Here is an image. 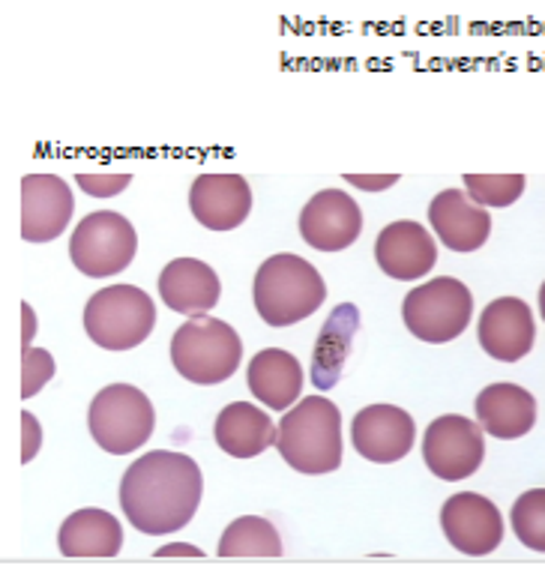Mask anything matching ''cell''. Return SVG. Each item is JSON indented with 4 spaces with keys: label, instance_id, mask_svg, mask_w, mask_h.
I'll use <instances>...</instances> for the list:
<instances>
[{
    "label": "cell",
    "instance_id": "27",
    "mask_svg": "<svg viewBox=\"0 0 545 566\" xmlns=\"http://www.w3.org/2000/svg\"><path fill=\"white\" fill-rule=\"evenodd\" d=\"M54 378V357L45 348H21V396L31 399Z\"/></svg>",
    "mask_w": 545,
    "mask_h": 566
},
{
    "label": "cell",
    "instance_id": "16",
    "mask_svg": "<svg viewBox=\"0 0 545 566\" xmlns=\"http://www.w3.org/2000/svg\"><path fill=\"white\" fill-rule=\"evenodd\" d=\"M192 217L210 231H234L252 213V189L240 175H201L189 189Z\"/></svg>",
    "mask_w": 545,
    "mask_h": 566
},
{
    "label": "cell",
    "instance_id": "26",
    "mask_svg": "<svg viewBox=\"0 0 545 566\" xmlns=\"http://www.w3.org/2000/svg\"><path fill=\"white\" fill-rule=\"evenodd\" d=\"M525 175H464V189L480 207H510L525 192Z\"/></svg>",
    "mask_w": 545,
    "mask_h": 566
},
{
    "label": "cell",
    "instance_id": "5",
    "mask_svg": "<svg viewBox=\"0 0 545 566\" xmlns=\"http://www.w3.org/2000/svg\"><path fill=\"white\" fill-rule=\"evenodd\" d=\"M156 306L138 285H108L84 306V329L105 350H129L154 333Z\"/></svg>",
    "mask_w": 545,
    "mask_h": 566
},
{
    "label": "cell",
    "instance_id": "21",
    "mask_svg": "<svg viewBox=\"0 0 545 566\" xmlns=\"http://www.w3.org/2000/svg\"><path fill=\"white\" fill-rule=\"evenodd\" d=\"M357 329H360V310L354 303H342L324 321L318 342H315V354H312V384L318 390H333L339 384Z\"/></svg>",
    "mask_w": 545,
    "mask_h": 566
},
{
    "label": "cell",
    "instance_id": "18",
    "mask_svg": "<svg viewBox=\"0 0 545 566\" xmlns=\"http://www.w3.org/2000/svg\"><path fill=\"white\" fill-rule=\"evenodd\" d=\"M159 297L177 315L201 318L219 303L222 285L210 264L198 258H177L168 261L159 273Z\"/></svg>",
    "mask_w": 545,
    "mask_h": 566
},
{
    "label": "cell",
    "instance_id": "4",
    "mask_svg": "<svg viewBox=\"0 0 545 566\" xmlns=\"http://www.w3.org/2000/svg\"><path fill=\"white\" fill-rule=\"evenodd\" d=\"M240 357H243V342L226 321L201 315L175 329L171 363L180 371V378L198 387L228 381L240 366Z\"/></svg>",
    "mask_w": 545,
    "mask_h": 566
},
{
    "label": "cell",
    "instance_id": "6",
    "mask_svg": "<svg viewBox=\"0 0 545 566\" xmlns=\"http://www.w3.org/2000/svg\"><path fill=\"white\" fill-rule=\"evenodd\" d=\"M87 429L105 453H135L138 447L150 441L156 429V411L138 387L112 384V387L96 392V399L91 402Z\"/></svg>",
    "mask_w": 545,
    "mask_h": 566
},
{
    "label": "cell",
    "instance_id": "25",
    "mask_svg": "<svg viewBox=\"0 0 545 566\" xmlns=\"http://www.w3.org/2000/svg\"><path fill=\"white\" fill-rule=\"evenodd\" d=\"M510 525L531 552H545V489H531L515 501Z\"/></svg>",
    "mask_w": 545,
    "mask_h": 566
},
{
    "label": "cell",
    "instance_id": "28",
    "mask_svg": "<svg viewBox=\"0 0 545 566\" xmlns=\"http://www.w3.org/2000/svg\"><path fill=\"white\" fill-rule=\"evenodd\" d=\"M75 184L82 186L87 196L96 198H112L117 192H124L126 186L133 184V175H78L75 177Z\"/></svg>",
    "mask_w": 545,
    "mask_h": 566
},
{
    "label": "cell",
    "instance_id": "8",
    "mask_svg": "<svg viewBox=\"0 0 545 566\" xmlns=\"http://www.w3.org/2000/svg\"><path fill=\"white\" fill-rule=\"evenodd\" d=\"M138 252V234L133 222L114 210H96L75 226L70 238L73 264L91 279H108L124 273Z\"/></svg>",
    "mask_w": 545,
    "mask_h": 566
},
{
    "label": "cell",
    "instance_id": "12",
    "mask_svg": "<svg viewBox=\"0 0 545 566\" xmlns=\"http://www.w3.org/2000/svg\"><path fill=\"white\" fill-rule=\"evenodd\" d=\"M300 234L318 252H342L363 234L360 205L342 189H321L300 213Z\"/></svg>",
    "mask_w": 545,
    "mask_h": 566
},
{
    "label": "cell",
    "instance_id": "2",
    "mask_svg": "<svg viewBox=\"0 0 545 566\" xmlns=\"http://www.w3.org/2000/svg\"><path fill=\"white\" fill-rule=\"evenodd\" d=\"M276 450L297 474H333L342 464V413L324 396H306L276 426Z\"/></svg>",
    "mask_w": 545,
    "mask_h": 566
},
{
    "label": "cell",
    "instance_id": "29",
    "mask_svg": "<svg viewBox=\"0 0 545 566\" xmlns=\"http://www.w3.org/2000/svg\"><path fill=\"white\" fill-rule=\"evenodd\" d=\"M21 426H24V432H21V462L28 464L33 462V455L40 453L42 429L40 420L31 411H21Z\"/></svg>",
    "mask_w": 545,
    "mask_h": 566
},
{
    "label": "cell",
    "instance_id": "19",
    "mask_svg": "<svg viewBox=\"0 0 545 566\" xmlns=\"http://www.w3.org/2000/svg\"><path fill=\"white\" fill-rule=\"evenodd\" d=\"M476 420L485 432L501 441L525 438L536 422V399L518 384H489L476 396Z\"/></svg>",
    "mask_w": 545,
    "mask_h": 566
},
{
    "label": "cell",
    "instance_id": "32",
    "mask_svg": "<svg viewBox=\"0 0 545 566\" xmlns=\"http://www.w3.org/2000/svg\"><path fill=\"white\" fill-rule=\"evenodd\" d=\"M21 315H24V333H21V348H31L33 339V312L28 303H21Z\"/></svg>",
    "mask_w": 545,
    "mask_h": 566
},
{
    "label": "cell",
    "instance_id": "17",
    "mask_svg": "<svg viewBox=\"0 0 545 566\" xmlns=\"http://www.w3.org/2000/svg\"><path fill=\"white\" fill-rule=\"evenodd\" d=\"M434 238L453 252H476L492 234V213L471 201L464 189H443L429 205Z\"/></svg>",
    "mask_w": 545,
    "mask_h": 566
},
{
    "label": "cell",
    "instance_id": "31",
    "mask_svg": "<svg viewBox=\"0 0 545 566\" xmlns=\"http://www.w3.org/2000/svg\"><path fill=\"white\" fill-rule=\"evenodd\" d=\"M171 555H192V557H201L205 552L196 546H184V543H177V546H165V548H156V557H171Z\"/></svg>",
    "mask_w": 545,
    "mask_h": 566
},
{
    "label": "cell",
    "instance_id": "7",
    "mask_svg": "<svg viewBox=\"0 0 545 566\" xmlns=\"http://www.w3.org/2000/svg\"><path fill=\"white\" fill-rule=\"evenodd\" d=\"M473 318L471 289L453 276H438L408 291L401 303V321L420 342L443 345L462 336Z\"/></svg>",
    "mask_w": 545,
    "mask_h": 566
},
{
    "label": "cell",
    "instance_id": "20",
    "mask_svg": "<svg viewBox=\"0 0 545 566\" xmlns=\"http://www.w3.org/2000/svg\"><path fill=\"white\" fill-rule=\"evenodd\" d=\"M247 381L258 402L273 411H289L303 392V366L289 350L264 348L249 360Z\"/></svg>",
    "mask_w": 545,
    "mask_h": 566
},
{
    "label": "cell",
    "instance_id": "15",
    "mask_svg": "<svg viewBox=\"0 0 545 566\" xmlns=\"http://www.w3.org/2000/svg\"><path fill=\"white\" fill-rule=\"evenodd\" d=\"M375 261L396 282H417L438 264V247L426 226L399 219L384 228L375 240Z\"/></svg>",
    "mask_w": 545,
    "mask_h": 566
},
{
    "label": "cell",
    "instance_id": "3",
    "mask_svg": "<svg viewBox=\"0 0 545 566\" xmlns=\"http://www.w3.org/2000/svg\"><path fill=\"white\" fill-rule=\"evenodd\" d=\"M252 297L258 315L279 329L315 315L327 300V285L306 258L279 252L258 268Z\"/></svg>",
    "mask_w": 545,
    "mask_h": 566
},
{
    "label": "cell",
    "instance_id": "13",
    "mask_svg": "<svg viewBox=\"0 0 545 566\" xmlns=\"http://www.w3.org/2000/svg\"><path fill=\"white\" fill-rule=\"evenodd\" d=\"M417 426L408 411L396 405H366L354 413L350 422V443L354 450L375 464L401 462L411 453Z\"/></svg>",
    "mask_w": 545,
    "mask_h": 566
},
{
    "label": "cell",
    "instance_id": "1",
    "mask_svg": "<svg viewBox=\"0 0 545 566\" xmlns=\"http://www.w3.org/2000/svg\"><path fill=\"white\" fill-rule=\"evenodd\" d=\"M205 492L196 459L171 450L145 453L120 480V510L135 531L150 536L171 534L192 522Z\"/></svg>",
    "mask_w": 545,
    "mask_h": 566
},
{
    "label": "cell",
    "instance_id": "14",
    "mask_svg": "<svg viewBox=\"0 0 545 566\" xmlns=\"http://www.w3.org/2000/svg\"><path fill=\"white\" fill-rule=\"evenodd\" d=\"M480 345L497 363H518L531 354L536 339L534 315L525 300L497 297L480 315Z\"/></svg>",
    "mask_w": 545,
    "mask_h": 566
},
{
    "label": "cell",
    "instance_id": "11",
    "mask_svg": "<svg viewBox=\"0 0 545 566\" xmlns=\"http://www.w3.org/2000/svg\"><path fill=\"white\" fill-rule=\"evenodd\" d=\"M75 213L73 189L57 175L21 177V238L49 243L61 238Z\"/></svg>",
    "mask_w": 545,
    "mask_h": 566
},
{
    "label": "cell",
    "instance_id": "24",
    "mask_svg": "<svg viewBox=\"0 0 545 566\" xmlns=\"http://www.w3.org/2000/svg\"><path fill=\"white\" fill-rule=\"evenodd\" d=\"M282 536L261 515L234 518L219 539V557H282Z\"/></svg>",
    "mask_w": 545,
    "mask_h": 566
},
{
    "label": "cell",
    "instance_id": "30",
    "mask_svg": "<svg viewBox=\"0 0 545 566\" xmlns=\"http://www.w3.org/2000/svg\"><path fill=\"white\" fill-rule=\"evenodd\" d=\"M350 186H357V189H366V192H381V189H390L399 177L396 175H384V177H366V175H345Z\"/></svg>",
    "mask_w": 545,
    "mask_h": 566
},
{
    "label": "cell",
    "instance_id": "9",
    "mask_svg": "<svg viewBox=\"0 0 545 566\" xmlns=\"http://www.w3.org/2000/svg\"><path fill=\"white\" fill-rule=\"evenodd\" d=\"M485 459L483 426L462 417L447 413L429 422L422 438V462L438 480L459 483L480 471Z\"/></svg>",
    "mask_w": 545,
    "mask_h": 566
},
{
    "label": "cell",
    "instance_id": "22",
    "mask_svg": "<svg viewBox=\"0 0 545 566\" xmlns=\"http://www.w3.org/2000/svg\"><path fill=\"white\" fill-rule=\"evenodd\" d=\"M63 557H117L124 548V525L105 510L66 515L57 534Z\"/></svg>",
    "mask_w": 545,
    "mask_h": 566
},
{
    "label": "cell",
    "instance_id": "10",
    "mask_svg": "<svg viewBox=\"0 0 545 566\" xmlns=\"http://www.w3.org/2000/svg\"><path fill=\"white\" fill-rule=\"evenodd\" d=\"M441 531L455 552L485 557L504 539V515L483 494L459 492L441 506Z\"/></svg>",
    "mask_w": 545,
    "mask_h": 566
},
{
    "label": "cell",
    "instance_id": "23",
    "mask_svg": "<svg viewBox=\"0 0 545 566\" xmlns=\"http://www.w3.org/2000/svg\"><path fill=\"white\" fill-rule=\"evenodd\" d=\"M217 443L219 450L234 459H255L276 443V426L268 413L258 411V405L231 402L217 417Z\"/></svg>",
    "mask_w": 545,
    "mask_h": 566
}]
</instances>
